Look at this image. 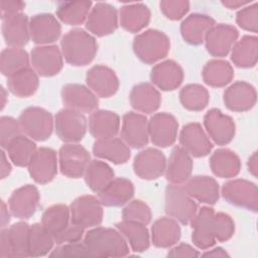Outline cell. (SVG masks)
I'll use <instances>...</instances> for the list:
<instances>
[{
  "label": "cell",
  "instance_id": "obj_41",
  "mask_svg": "<svg viewBox=\"0 0 258 258\" xmlns=\"http://www.w3.org/2000/svg\"><path fill=\"white\" fill-rule=\"evenodd\" d=\"M84 176L88 186L98 194L114 179V171L111 166L104 161L91 160Z\"/></svg>",
  "mask_w": 258,
  "mask_h": 258
},
{
  "label": "cell",
  "instance_id": "obj_43",
  "mask_svg": "<svg viewBox=\"0 0 258 258\" xmlns=\"http://www.w3.org/2000/svg\"><path fill=\"white\" fill-rule=\"evenodd\" d=\"M4 150L7 151V155L13 164L23 167L28 165L37 148L31 138L21 134L14 138Z\"/></svg>",
  "mask_w": 258,
  "mask_h": 258
},
{
  "label": "cell",
  "instance_id": "obj_19",
  "mask_svg": "<svg viewBox=\"0 0 258 258\" xmlns=\"http://www.w3.org/2000/svg\"><path fill=\"white\" fill-rule=\"evenodd\" d=\"M61 99L67 108L81 113L94 112L99 106L97 96L89 88L80 84H68L63 86Z\"/></svg>",
  "mask_w": 258,
  "mask_h": 258
},
{
  "label": "cell",
  "instance_id": "obj_33",
  "mask_svg": "<svg viewBox=\"0 0 258 258\" xmlns=\"http://www.w3.org/2000/svg\"><path fill=\"white\" fill-rule=\"evenodd\" d=\"M215 20L205 14L195 13L187 16L180 25V32L183 39L194 45L201 44L207 32L215 25Z\"/></svg>",
  "mask_w": 258,
  "mask_h": 258
},
{
  "label": "cell",
  "instance_id": "obj_8",
  "mask_svg": "<svg viewBox=\"0 0 258 258\" xmlns=\"http://www.w3.org/2000/svg\"><path fill=\"white\" fill-rule=\"evenodd\" d=\"M90 161L89 151L78 143H66L58 151L59 169L70 178L83 176Z\"/></svg>",
  "mask_w": 258,
  "mask_h": 258
},
{
  "label": "cell",
  "instance_id": "obj_13",
  "mask_svg": "<svg viewBox=\"0 0 258 258\" xmlns=\"http://www.w3.org/2000/svg\"><path fill=\"white\" fill-rule=\"evenodd\" d=\"M30 61L33 70L41 77L57 75L63 64L62 53L56 45H39L32 49Z\"/></svg>",
  "mask_w": 258,
  "mask_h": 258
},
{
  "label": "cell",
  "instance_id": "obj_32",
  "mask_svg": "<svg viewBox=\"0 0 258 258\" xmlns=\"http://www.w3.org/2000/svg\"><path fill=\"white\" fill-rule=\"evenodd\" d=\"M131 106L138 112L150 114L155 112L160 105L161 97L154 86L149 83H141L133 87L130 96Z\"/></svg>",
  "mask_w": 258,
  "mask_h": 258
},
{
  "label": "cell",
  "instance_id": "obj_54",
  "mask_svg": "<svg viewBox=\"0 0 258 258\" xmlns=\"http://www.w3.org/2000/svg\"><path fill=\"white\" fill-rule=\"evenodd\" d=\"M162 13L171 20H178L182 18L189 9V3L187 1H173L166 0L159 3Z\"/></svg>",
  "mask_w": 258,
  "mask_h": 258
},
{
  "label": "cell",
  "instance_id": "obj_37",
  "mask_svg": "<svg viewBox=\"0 0 258 258\" xmlns=\"http://www.w3.org/2000/svg\"><path fill=\"white\" fill-rule=\"evenodd\" d=\"M116 228L129 243L133 251L143 252L149 248L150 235L146 225L123 220L116 224Z\"/></svg>",
  "mask_w": 258,
  "mask_h": 258
},
{
  "label": "cell",
  "instance_id": "obj_29",
  "mask_svg": "<svg viewBox=\"0 0 258 258\" xmlns=\"http://www.w3.org/2000/svg\"><path fill=\"white\" fill-rule=\"evenodd\" d=\"M183 186L187 194L198 202L214 205L219 200V184L213 177L196 175L188 178Z\"/></svg>",
  "mask_w": 258,
  "mask_h": 258
},
{
  "label": "cell",
  "instance_id": "obj_6",
  "mask_svg": "<svg viewBox=\"0 0 258 258\" xmlns=\"http://www.w3.org/2000/svg\"><path fill=\"white\" fill-rule=\"evenodd\" d=\"M87 119L83 113L64 108L58 111L54 118L56 135L66 143L81 141L87 132Z\"/></svg>",
  "mask_w": 258,
  "mask_h": 258
},
{
  "label": "cell",
  "instance_id": "obj_51",
  "mask_svg": "<svg viewBox=\"0 0 258 258\" xmlns=\"http://www.w3.org/2000/svg\"><path fill=\"white\" fill-rule=\"evenodd\" d=\"M19 121L8 116H2L0 119V144L2 149H6L9 143L21 135Z\"/></svg>",
  "mask_w": 258,
  "mask_h": 258
},
{
  "label": "cell",
  "instance_id": "obj_22",
  "mask_svg": "<svg viewBox=\"0 0 258 258\" xmlns=\"http://www.w3.org/2000/svg\"><path fill=\"white\" fill-rule=\"evenodd\" d=\"M86 82L88 88L101 98L113 96L119 88V81L115 73L103 64L92 67L87 73Z\"/></svg>",
  "mask_w": 258,
  "mask_h": 258
},
{
  "label": "cell",
  "instance_id": "obj_24",
  "mask_svg": "<svg viewBox=\"0 0 258 258\" xmlns=\"http://www.w3.org/2000/svg\"><path fill=\"white\" fill-rule=\"evenodd\" d=\"M2 34L9 47L22 48L30 39L27 16L20 12L2 19Z\"/></svg>",
  "mask_w": 258,
  "mask_h": 258
},
{
  "label": "cell",
  "instance_id": "obj_56",
  "mask_svg": "<svg viewBox=\"0 0 258 258\" xmlns=\"http://www.w3.org/2000/svg\"><path fill=\"white\" fill-rule=\"evenodd\" d=\"M25 3L22 1H10V0H3L0 2V9H1V18L5 19L15 14L21 12L24 8Z\"/></svg>",
  "mask_w": 258,
  "mask_h": 258
},
{
  "label": "cell",
  "instance_id": "obj_38",
  "mask_svg": "<svg viewBox=\"0 0 258 258\" xmlns=\"http://www.w3.org/2000/svg\"><path fill=\"white\" fill-rule=\"evenodd\" d=\"M258 38L245 35L237 40L231 49V59L239 68H252L257 62Z\"/></svg>",
  "mask_w": 258,
  "mask_h": 258
},
{
  "label": "cell",
  "instance_id": "obj_58",
  "mask_svg": "<svg viewBox=\"0 0 258 258\" xmlns=\"http://www.w3.org/2000/svg\"><path fill=\"white\" fill-rule=\"evenodd\" d=\"M11 172V164L8 160V157L4 151V149L1 150V178L7 177Z\"/></svg>",
  "mask_w": 258,
  "mask_h": 258
},
{
  "label": "cell",
  "instance_id": "obj_20",
  "mask_svg": "<svg viewBox=\"0 0 258 258\" xmlns=\"http://www.w3.org/2000/svg\"><path fill=\"white\" fill-rule=\"evenodd\" d=\"M29 33L32 41L39 45H49L58 39L61 26L51 14H36L29 20Z\"/></svg>",
  "mask_w": 258,
  "mask_h": 258
},
{
  "label": "cell",
  "instance_id": "obj_3",
  "mask_svg": "<svg viewBox=\"0 0 258 258\" xmlns=\"http://www.w3.org/2000/svg\"><path fill=\"white\" fill-rule=\"evenodd\" d=\"M170 42L165 33L149 29L138 34L133 41V49L137 57L145 63H154L165 57L169 51Z\"/></svg>",
  "mask_w": 258,
  "mask_h": 258
},
{
  "label": "cell",
  "instance_id": "obj_34",
  "mask_svg": "<svg viewBox=\"0 0 258 258\" xmlns=\"http://www.w3.org/2000/svg\"><path fill=\"white\" fill-rule=\"evenodd\" d=\"M180 227L172 218L163 217L156 220L151 227V241L158 248H169L180 238Z\"/></svg>",
  "mask_w": 258,
  "mask_h": 258
},
{
  "label": "cell",
  "instance_id": "obj_44",
  "mask_svg": "<svg viewBox=\"0 0 258 258\" xmlns=\"http://www.w3.org/2000/svg\"><path fill=\"white\" fill-rule=\"evenodd\" d=\"M6 229L12 258L29 257L30 226L27 223L18 222Z\"/></svg>",
  "mask_w": 258,
  "mask_h": 258
},
{
  "label": "cell",
  "instance_id": "obj_57",
  "mask_svg": "<svg viewBox=\"0 0 258 258\" xmlns=\"http://www.w3.org/2000/svg\"><path fill=\"white\" fill-rule=\"evenodd\" d=\"M201 254L188 244L181 243L172 249H170L167 253L168 257H199Z\"/></svg>",
  "mask_w": 258,
  "mask_h": 258
},
{
  "label": "cell",
  "instance_id": "obj_62",
  "mask_svg": "<svg viewBox=\"0 0 258 258\" xmlns=\"http://www.w3.org/2000/svg\"><path fill=\"white\" fill-rule=\"evenodd\" d=\"M249 2H242V1H226L223 2V4L227 7H229L230 9H235L237 7H241L244 5H247Z\"/></svg>",
  "mask_w": 258,
  "mask_h": 258
},
{
  "label": "cell",
  "instance_id": "obj_12",
  "mask_svg": "<svg viewBox=\"0 0 258 258\" xmlns=\"http://www.w3.org/2000/svg\"><path fill=\"white\" fill-rule=\"evenodd\" d=\"M204 125L208 136L218 145H226L235 136V123L233 119L219 109H211L204 117Z\"/></svg>",
  "mask_w": 258,
  "mask_h": 258
},
{
  "label": "cell",
  "instance_id": "obj_10",
  "mask_svg": "<svg viewBox=\"0 0 258 258\" xmlns=\"http://www.w3.org/2000/svg\"><path fill=\"white\" fill-rule=\"evenodd\" d=\"M118 26V14L114 6L99 2L90 11L86 20L87 29L97 36L113 33Z\"/></svg>",
  "mask_w": 258,
  "mask_h": 258
},
{
  "label": "cell",
  "instance_id": "obj_63",
  "mask_svg": "<svg viewBox=\"0 0 258 258\" xmlns=\"http://www.w3.org/2000/svg\"><path fill=\"white\" fill-rule=\"evenodd\" d=\"M1 97H2V102H1V109H3L4 108V106H5V104H6V91H5V89L3 88V87H1Z\"/></svg>",
  "mask_w": 258,
  "mask_h": 258
},
{
  "label": "cell",
  "instance_id": "obj_53",
  "mask_svg": "<svg viewBox=\"0 0 258 258\" xmlns=\"http://www.w3.org/2000/svg\"><path fill=\"white\" fill-rule=\"evenodd\" d=\"M50 257H75V256H85L91 257V254L86 246V244L81 241L74 243H66L58 245L49 254Z\"/></svg>",
  "mask_w": 258,
  "mask_h": 258
},
{
  "label": "cell",
  "instance_id": "obj_42",
  "mask_svg": "<svg viewBox=\"0 0 258 258\" xmlns=\"http://www.w3.org/2000/svg\"><path fill=\"white\" fill-rule=\"evenodd\" d=\"M91 6V1L60 2L56 8V16L66 24L79 25L87 20Z\"/></svg>",
  "mask_w": 258,
  "mask_h": 258
},
{
  "label": "cell",
  "instance_id": "obj_23",
  "mask_svg": "<svg viewBox=\"0 0 258 258\" xmlns=\"http://www.w3.org/2000/svg\"><path fill=\"white\" fill-rule=\"evenodd\" d=\"M215 211L210 207H203L190 221L194 244L202 250H207L216 244L213 231V219Z\"/></svg>",
  "mask_w": 258,
  "mask_h": 258
},
{
  "label": "cell",
  "instance_id": "obj_61",
  "mask_svg": "<svg viewBox=\"0 0 258 258\" xmlns=\"http://www.w3.org/2000/svg\"><path fill=\"white\" fill-rule=\"evenodd\" d=\"M248 169L249 171L254 175L257 176V170H258V163H257V152H254L249 160H248Z\"/></svg>",
  "mask_w": 258,
  "mask_h": 258
},
{
  "label": "cell",
  "instance_id": "obj_4",
  "mask_svg": "<svg viewBox=\"0 0 258 258\" xmlns=\"http://www.w3.org/2000/svg\"><path fill=\"white\" fill-rule=\"evenodd\" d=\"M198 212L195 200L182 184L170 183L165 189V213L182 225L190 223Z\"/></svg>",
  "mask_w": 258,
  "mask_h": 258
},
{
  "label": "cell",
  "instance_id": "obj_25",
  "mask_svg": "<svg viewBox=\"0 0 258 258\" xmlns=\"http://www.w3.org/2000/svg\"><path fill=\"white\" fill-rule=\"evenodd\" d=\"M256 90L246 82H236L226 89L224 102L228 109L234 112L250 110L256 103Z\"/></svg>",
  "mask_w": 258,
  "mask_h": 258
},
{
  "label": "cell",
  "instance_id": "obj_59",
  "mask_svg": "<svg viewBox=\"0 0 258 258\" xmlns=\"http://www.w3.org/2000/svg\"><path fill=\"white\" fill-rule=\"evenodd\" d=\"M10 211H8V208L6 204L2 201L1 202V227L6 228L8 223L10 222Z\"/></svg>",
  "mask_w": 258,
  "mask_h": 258
},
{
  "label": "cell",
  "instance_id": "obj_7",
  "mask_svg": "<svg viewBox=\"0 0 258 258\" xmlns=\"http://www.w3.org/2000/svg\"><path fill=\"white\" fill-rule=\"evenodd\" d=\"M71 222L78 226L94 228L103 221V205L97 197L87 195L77 198L70 207Z\"/></svg>",
  "mask_w": 258,
  "mask_h": 258
},
{
  "label": "cell",
  "instance_id": "obj_36",
  "mask_svg": "<svg viewBox=\"0 0 258 258\" xmlns=\"http://www.w3.org/2000/svg\"><path fill=\"white\" fill-rule=\"evenodd\" d=\"M120 24L129 32H139L150 20V11L143 3L124 5L120 9Z\"/></svg>",
  "mask_w": 258,
  "mask_h": 258
},
{
  "label": "cell",
  "instance_id": "obj_46",
  "mask_svg": "<svg viewBox=\"0 0 258 258\" xmlns=\"http://www.w3.org/2000/svg\"><path fill=\"white\" fill-rule=\"evenodd\" d=\"M54 244L53 236L41 223L30 226L29 232V257H40L48 254Z\"/></svg>",
  "mask_w": 258,
  "mask_h": 258
},
{
  "label": "cell",
  "instance_id": "obj_11",
  "mask_svg": "<svg viewBox=\"0 0 258 258\" xmlns=\"http://www.w3.org/2000/svg\"><path fill=\"white\" fill-rule=\"evenodd\" d=\"M56 152L48 147H40L33 154L27 167L31 178L40 184L51 181L57 172Z\"/></svg>",
  "mask_w": 258,
  "mask_h": 258
},
{
  "label": "cell",
  "instance_id": "obj_31",
  "mask_svg": "<svg viewBox=\"0 0 258 258\" xmlns=\"http://www.w3.org/2000/svg\"><path fill=\"white\" fill-rule=\"evenodd\" d=\"M94 154L114 164H123L130 158L129 146L120 138L97 139L93 145Z\"/></svg>",
  "mask_w": 258,
  "mask_h": 258
},
{
  "label": "cell",
  "instance_id": "obj_47",
  "mask_svg": "<svg viewBox=\"0 0 258 258\" xmlns=\"http://www.w3.org/2000/svg\"><path fill=\"white\" fill-rule=\"evenodd\" d=\"M0 67L2 75L8 78L23 69L29 68V56L22 48H5L1 52Z\"/></svg>",
  "mask_w": 258,
  "mask_h": 258
},
{
  "label": "cell",
  "instance_id": "obj_28",
  "mask_svg": "<svg viewBox=\"0 0 258 258\" xmlns=\"http://www.w3.org/2000/svg\"><path fill=\"white\" fill-rule=\"evenodd\" d=\"M134 196L133 183L123 177L114 178L104 189L98 192V199L103 206L121 207Z\"/></svg>",
  "mask_w": 258,
  "mask_h": 258
},
{
  "label": "cell",
  "instance_id": "obj_35",
  "mask_svg": "<svg viewBox=\"0 0 258 258\" xmlns=\"http://www.w3.org/2000/svg\"><path fill=\"white\" fill-rule=\"evenodd\" d=\"M210 167L215 175L222 178H230L239 173L241 162L235 152L227 148H221L212 154Z\"/></svg>",
  "mask_w": 258,
  "mask_h": 258
},
{
  "label": "cell",
  "instance_id": "obj_1",
  "mask_svg": "<svg viewBox=\"0 0 258 258\" xmlns=\"http://www.w3.org/2000/svg\"><path fill=\"white\" fill-rule=\"evenodd\" d=\"M91 257H124L129 254V247L123 235L115 229L96 227L84 236Z\"/></svg>",
  "mask_w": 258,
  "mask_h": 258
},
{
  "label": "cell",
  "instance_id": "obj_52",
  "mask_svg": "<svg viewBox=\"0 0 258 258\" xmlns=\"http://www.w3.org/2000/svg\"><path fill=\"white\" fill-rule=\"evenodd\" d=\"M236 21L238 25L248 31L257 32L258 29V8L257 3L244 7L237 13Z\"/></svg>",
  "mask_w": 258,
  "mask_h": 258
},
{
  "label": "cell",
  "instance_id": "obj_21",
  "mask_svg": "<svg viewBox=\"0 0 258 258\" xmlns=\"http://www.w3.org/2000/svg\"><path fill=\"white\" fill-rule=\"evenodd\" d=\"M166 160L163 153L155 148H146L139 152L133 162L135 173L142 179L151 180L163 174Z\"/></svg>",
  "mask_w": 258,
  "mask_h": 258
},
{
  "label": "cell",
  "instance_id": "obj_48",
  "mask_svg": "<svg viewBox=\"0 0 258 258\" xmlns=\"http://www.w3.org/2000/svg\"><path fill=\"white\" fill-rule=\"evenodd\" d=\"M179 100L185 109L190 111H202L207 107L210 96L208 90L203 86L190 84L181 89Z\"/></svg>",
  "mask_w": 258,
  "mask_h": 258
},
{
  "label": "cell",
  "instance_id": "obj_9",
  "mask_svg": "<svg viewBox=\"0 0 258 258\" xmlns=\"http://www.w3.org/2000/svg\"><path fill=\"white\" fill-rule=\"evenodd\" d=\"M222 196L231 205L257 212L258 189L256 184L249 180H229L222 186Z\"/></svg>",
  "mask_w": 258,
  "mask_h": 258
},
{
  "label": "cell",
  "instance_id": "obj_45",
  "mask_svg": "<svg viewBox=\"0 0 258 258\" xmlns=\"http://www.w3.org/2000/svg\"><path fill=\"white\" fill-rule=\"evenodd\" d=\"M70 209L61 204L48 207L42 214L41 224L54 237L71 223Z\"/></svg>",
  "mask_w": 258,
  "mask_h": 258
},
{
  "label": "cell",
  "instance_id": "obj_49",
  "mask_svg": "<svg viewBox=\"0 0 258 258\" xmlns=\"http://www.w3.org/2000/svg\"><path fill=\"white\" fill-rule=\"evenodd\" d=\"M151 210L142 201L135 200L130 202L122 211V218L125 221L137 222L147 225L151 221Z\"/></svg>",
  "mask_w": 258,
  "mask_h": 258
},
{
  "label": "cell",
  "instance_id": "obj_39",
  "mask_svg": "<svg viewBox=\"0 0 258 258\" xmlns=\"http://www.w3.org/2000/svg\"><path fill=\"white\" fill-rule=\"evenodd\" d=\"M7 88L19 98L30 97L38 88V75L30 67L23 69L7 78Z\"/></svg>",
  "mask_w": 258,
  "mask_h": 258
},
{
  "label": "cell",
  "instance_id": "obj_26",
  "mask_svg": "<svg viewBox=\"0 0 258 258\" xmlns=\"http://www.w3.org/2000/svg\"><path fill=\"white\" fill-rule=\"evenodd\" d=\"M192 170L191 156L180 146H175L165 167V177L170 183L182 184L190 176Z\"/></svg>",
  "mask_w": 258,
  "mask_h": 258
},
{
  "label": "cell",
  "instance_id": "obj_30",
  "mask_svg": "<svg viewBox=\"0 0 258 258\" xmlns=\"http://www.w3.org/2000/svg\"><path fill=\"white\" fill-rule=\"evenodd\" d=\"M120 129V118L112 111L96 110L89 118V131L96 139L115 137Z\"/></svg>",
  "mask_w": 258,
  "mask_h": 258
},
{
  "label": "cell",
  "instance_id": "obj_18",
  "mask_svg": "<svg viewBox=\"0 0 258 258\" xmlns=\"http://www.w3.org/2000/svg\"><path fill=\"white\" fill-rule=\"evenodd\" d=\"M39 203V191L35 185L25 184L16 188L8 200L12 216L18 219H29L34 215Z\"/></svg>",
  "mask_w": 258,
  "mask_h": 258
},
{
  "label": "cell",
  "instance_id": "obj_27",
  "mask_svg": "<svg viewBox=\"0 0 258 258\" xmlns=\"http://www.w3.org/2000/svg\"><path fill=\"white\" fill-rule=\"evenodd\" d=\"M151 82L162 91H172L180 86L183 71L174 60H165L155 64L150 74Z\"/></svg>",
  "mask_w": 258,
  "mask_h": 258
},
{
  "label": "cell",
  "instance_id": "obj_2",
  "mask_svg": "<svg viewBox=\"0 0 258 258\" xmlns=\"http://www.w3.org/2000/svg\"><path fill=\"white\" fill-rule=\"evenodd\" d=\"M60 46L66 61L75 67L89 64L98 50L96 39L89 32L80 28L66 33L61 38Z\"/></svg>",
  "mask_w": 258,
  "mask_h": 258
},
{
  "label": "cell",
  "instance_id": "obj_16",
  "mask_svg": "<svg viewBox=\"0 0 258 258\" xmlns=\"http://www.w3.org/2000/svg\"><path fill=\"white\" fill-rule=\"evenodd\" d=\"M122 140L133 148H141L148 143V120L139 113L128 112L122 118Z\"/></svg>",
  "mask_w": 258,
  "mask_h": 258
},
{
  "label": "cell",
  "instance_id": "obj_50",
  "mask_svg": "<svg viewBox=\"0 0 258 258\" xmlns=\"http://www.w3.org/2000/svg\"><path fill=\"white\" fill-rule=\"evenodd\" d=\"M213 231L216 241H228L232 238L235 232L234 221L225 213H215L213 219Z\"/></svg>",
  "mask_w": 258,
  "mask_h": 258
},
{
  "label": "cell",
  "instance_id": "obj_5",
  "mask_svg": "<svg viewBox=\"0 0 258 258\" xmlns=\"http://www.w3.org/2000/svg\"><path fill=\"white\" fill-rule=\"evenodd\" d=\"M19 124L22 132L36 141H44L51 136L53 119L51 114L39 107H29L19 116Z\"/></svg>",
  "mask_w": 258,
  "mask_h": 258
},
{
  "label": "cell",
  "instance_id": "obj_17",
  "mask_svg": "<svg viewBox=\"0 0 258 258\" xmlns=\"http://www.w3.org/2000/svg\"><path fill=\"white\" fill-rule=\"evenodd\" d=\"M179 143L180 147L194 157H204L213 149L212 141L199 123H188L182 127Z\"/></svg>",
  "mask_w": 258,
  "mask_h": 258
},
{
  "label": "cell",
  "instance_id": "obj_14",
  "mask_svg": "<svg viewBox=\"0 0 258 258\" xmlns=\"http://www.w3.org/2000/svg\"><path fill=\"white\" fill-rule=\"evenodd\" d=\"M178 123L168 113L154 114L148 121V133L151 142L158 147L172 145L177 137Z\"/></svg>",
  "mask_w": 258,
  "mask_h": 258
},
{
  "label": "cell",
  "instance_id": "obj_55",
  "mask_svg": "<svg viewBox=\"0 0 258 258\" xmlns=\"http://www.w3.org/2000/svg\"><path fill=\"white\" fill-rule=\"evenodd\" d=\"M84 231L85 229L83 227L73 224L71 222V224L62 232L53 237L54 243H56V245H61L66 243L82 241V239L84 238Z\"/></svg>",
  "mask_w": 258,
  "mask_h": 258
},
{
  "label": "cell",
  "instance_id": "obj_60",
  "mask_svg": "<svg viewBox=\"0 0 258 258\" xmlns=\"http://www.w3.org/2000/svg\"><path fill=\"white\" fill-rule=\"evenodd\" d=\"M203 256H205V257H229V254L223 248L217 247L210 251L205 252L203 254Z\"/></svg>",
  "mask_w": 258,
  "mask_h": 258
},
{
  "label": "cell",
  "instance_id": "obj_15",
  "mask_svg": "<svg viewBox=\"0 0 258 258\" xmlns=\"http://www.w3.org/2000/svg\"><path fill=\"white\" fill-rule=\"evenodd\" d=\"M239 36L238 30L230 24H215L206 34V48L210 54L217 57L226 56Z\"/></svg>",
  "mask_w": 258,
  "mask_h": 258
},
{
  "label": "cell",
  "instance_id": "obj_40",
  "mask_svg": "<svg viewBox=\"0 0 258 258\" xmlns=\"http://www.w3.org/2000/svg\"><path fill=\"white\" fill-rule=\"evenodd\" d=\"M204 82L211 87H224L228 85L233 77L232 66L223 59H212L206 63L202 72Z\"/></svg>",
  "mask_w": 258,
  "mask_h": 258
}]
</instances>
